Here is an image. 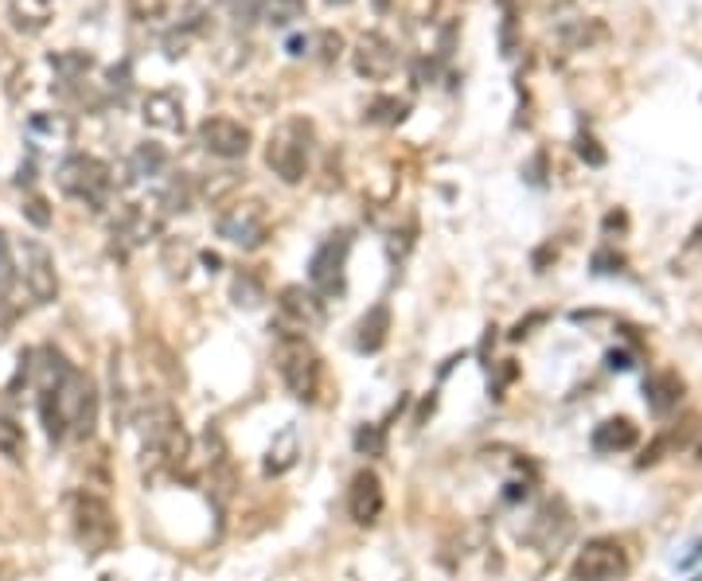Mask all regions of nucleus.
Wrapping results in <instances>:
<instances>
[{"label": "nucleus", "mask_w": 702, "mask_h": 581, "mask_svg": "<svg viewBox=\"0 0 702 581\" xmlns=\"http://www.w3.org/2000/svg\"><path fill=\"white\" fill-rule=\"evenodd\" d=\"M273 332V359H278V374L289 387L297 402H317L320 382H324V363H320L317 348L309 335L285 332V328H270Z\"/></svg>", "instance_id": "1"}, {"label": "nucleus", "mask_w": 702, "mask_h": 581, "mask_svg": "<svg viewBox=\"0 0 702 581\" xmlns=\"http://www.w3.org/2000/svg\"><path fill=\"white\" fill-rule=\"evenodd\" d=\"M141 425V449L144 457L160 464V469H180L192 453V438L184 430V418L172 402H152L149 410H141L137 418Z\"/></svg>", "instance_id": "2"}, {"label": "nucleus", "mask_w": 702, "mask_h": 581, "mask_svg": "<svg viewBox=\"0 0 702 581\" xmlns=\"http://www.w3.org/2000/svg\"><path fill=\"white\" fill-rule=\"evenodd\" d=\"M312 121L304 118H289L273 129L270 144H265V164H270L273 176H281V183H301L309 176V160H312Z\"/></svg>", "instance_id": "3"}, {"label": "nucleus", "mask_w": 702, "mask_h": 581, "mask_svg": "<svg viewBox=\"0 0 702 581\" xmlns=\"http://www.w3.org/2000/svg\"><path fill=\"white\" fill-rule=\"evenodd\" d=\"M56 183L63 196L87 203L90 211H106L110 208V191H113V176L110 168L98 157H87V152H71L63 164L56 168Z\"/></svg>", "instance_id": "4"}, {"label": "nucleus", "mask_w": 702, "mask_h": 581, "mask_svg": "<svg viewBox=\"0 0 702 581\" xmlns=\"http://www.w3.org/2000/svg\"><path fill=\"white\" fill-rule=\"evenodd\" d=\"M98 407H102V394H98V382L87 371L71 367L67 379L59 382V414L67 422V433L79 441H90L98 430Z\"/></svg>", "instance_id": "5"}, {"label": "nucleus", "mask_w": 702, "mask_h": 581, "mask_svg": "<svg viewBox=\"0 0 702 581\" xmlns=\"http://www.w3.org/2000/svg\"><path fill=\"white\" fill-rule=\"evenodd\" d=\"M348 254H351V231H335L312 250L309 258V289L320 301L343 297L348 289Z\"/></svg>", "instance_id": "6"}, {"label": "nucleus", "mask_w": 702, "mask_h": 581, "mask_svg": "<svg viewBox=\"0 0 702 581\" xmlns=\"http://www.w3.org/2000/svg\"><path fill=\"white\" fill-rule=\"evenodd\" d=\"M71 519H74V534H79V542L90 554H106L118 542V519H113V508L102 495L79 492L71 503Z\"/></svg>", "instance_id": "7"}, {"label": "nucleus", "mask_w": 702, "mask_h": 581, "mask_svg": "<svg viewBox=\"0 0 702 581\" xmlns=\"http://www.w3.org/2000/svg\"><path fill=\"white\" fill-rule=\"evenodd\" d=\"M632 558L624 542L616 539H590L578 550L574 565H570V581H621L629 578Z\"/></svg>", "instance_id": "8"}, {"label": "nucleus", "mask_w": 702, "mask_h": 581, "mask_svg": "<svg viewBox=\"0 0 702 581\" xmlns=\"http://www.w3.org/2000/svg\"><path fill=\"white\" fill-rule=\"evenodd\" d=\"M17 270L24 278V289L32 293L36 304H51L59 301V273H56V258L43 247L40 239H20L17 242Z\"/></svg>", "instance_id": "9"}, {"label": "nucleus", "mask_w": 702, "mask_h": 581, "mask_svg": "<svg viewBox=\"0 0 702 581\" xmlns=\"http://www.w3.org/2000/svg\"><path fill=\"white\" fill-rule=\"evenodd\" d=\"M215 231L219 239H227L231 247L258 250L265 242V234H270V223H265L262 203H234V208H227L223 216H219Z\"/></svg>", "instance_id": "10"}, {"label": "nucleus", "mask_w": 702, "mask_h": 581, "mask_svg": "<svg viewBox=\"0 0 702 581\" xmlns=\"http://www.w3.org/2000/svg\"><path fill=\"white\" fill-rule=\"evenodd\" d=\"M324 320V301H320L312 289L304 286H285L278 297V324L273 328H285V332H309Z\"/></svg>", "instance_id": "11"}, {"label": "nucleus", "mask_w": 702, "mask_h": 581, "mask_svg": "<svg viewBox=\"0 0 702 581\" xmlns=\"http://www.w3.org/2000/svg\"><path fill=\"white\" fill-rule=\"evenodd\" d=\"M570 534H574V515H570L566 500H546L543 508H539L531 531H526V542H535L546 554H559L570 542Z\"/></svg>", "instance_id": "12"}, {"label": "nucleus", "mask_w": 702, "mask_h": 581, "mask_svg": "<svg viewBox=\"0 0 702 581\" xmlns=\"http://www.w3.org/2000/svg\"><path fill=\"white\" fill-rule=\"evenodd\" d=\"M250 129L234 118H208L200 126V144L219 160H242L250 152Z\"/></svg>", "instance_id": "13"}, {"label": "nucleus", "mask_w": 702, "mask_h": 581, "mask_svg": "<svg viewBox=\"0 0 702 581\" xmlns=\"http://www.w3.org/2000/svg\"><path fill=\"white\" fill-rule=\"evenodd\" d=\"M383 508H387V495H383V480H379V472L360 469L355 477H351V488H348V515L355 519L360 527H371V523H379Z\"/></svg>", "instance_id": "14"}, {"label": "nucleus", "mask_w": 702, "mask_h": 581, "mask_svg": "<svg viewBox=\"0 0 702 581\" xmlns=\"http://www.w3.org/2000/svg\"><path fill=\"white\" fill-rule=\"evenodd\" d=\"M394 67H399V51H394V43L379 32L363 36L360 48H355V71H360L363 79H387Z\"/></svg>", "instance_id": "15"}, {"label": "nucleus", "mask_w": 702, "mask_h": 581, "mask_svg": "<svg viewBox=\"0 0 702 581\" xmlns=\"http://www.w3.org/2000/svg\"><path fill=\"white\" fill-rule=\"evenodd\" d=\"M387 340H391V304L379 301V304H371V309L360 317V324H355V351L379 355V351L387 348Z\"/></svg>", "instance_id": "16"}, {"label": "nucleus", "mask_w": 702, "mask_h": 581, "mask_svg": "<svg viewBox=\"0 0 702 581\" xmlns=\"http://www.w3.org/2000/svg\"><path fill=\"white\" fill-rule=\"evenodd\" d=\"M644 402L652 414L668 418L671 410H679V402H683V379H679L675 371H652L644 379Z\"/></svg>", "instance_id": "17"}, {"label": "nucleus", "mask_w": 702, "mask_h": 581, "mask_svg": "<svg viewBox=\"0 0 702 581\" xmlns=\"http://www.w3.org/2000/svg\"><path fill=\"white\" fill-rule=\"evenodd\" d=\"M640 441V430L632 418H609V422H601L598 430H593L590 445L593 453L601 457H613V453H629V449H636Z\"/></svg>", "instance_id": "18"}, {"label": "nucleus", "mask_w": 702, "mask_h": 581, "mask_svg": "<svg viewBox=\"0 0 702 581\" xmlns=\"http://www.w3.org/2000/svg\"><path fill=\"white\" fill-rule=\"evenodd\" d=\"M144 121L152 129H164V133H180L184 129V102L172 90H152L144 98Z\"/></svg>", "instance_id": "19"}, {"label": "nucleus", "mask_w": 702, "mask_h": 581, "mask_svg": "<svg viewBox=\"0 0 702 581\" xmlns=\"http://www.w3.org/2000/svg\"><path fill=\"white\" fill-rule=\"evenodd\" d=\"M297 457H301V445H297V430H281L278 441L270 445V453H265L262 472H265V477H285V472L297 464Z\"/></svg>", "instance_id": "20"}, {"label": "nucleus", "mask_w": 702, "mask_h": 581, "mask_svg": "<svg viewBox=\"0 0 702 581\" xmlns=\"http://www.w3.org/2000/svg\"><path fill=\"white\" fill-rule=\"evenodd\" d=\"M110 410H113V425H129L133 418V402H129V387H126V371H121V355L110 351Z\"/></svg>", "instance_id": "21"}, {"label": "nucleus", "mask_w": 702, "mask_h": 581, "mask_svg": "<svg viewBox=\"0 0 702 581\" xmlns=\"http://www.w3.org/2000/svg\"><path fill=\"white\" fill-rule=\"evenodd\" d=\"M0 457L9 464H24L28 461V433L17 418L0 414Z\"/></svg>", "instance_id": "22"}, {"label": "nucleus", "mask_w": 702, "mask_h": 581, "mask_svg": "<svg viewBox=\"0 0 702 581\" xmlns=\"http://www.w3.org/2000/svg\"><path fill=\"white\" fill-rule=\"evenodd\" d=\"M48 20H51L48 0H12V28H17V32L36 36V32H43Z\"/></svg>", "instance_id": "23"}, {"label": "nucleus", "mask_w": 702, "mask_h": 581, "mask_svg": "<svg viewBox=\"0 0 702 581\" xmlns=\"http://www.w3.org/2000/svg\"><path fill=\"white\" fill-rule=\"evenodd\" d=\"M304 0H258V17L270 20L273 28H289L293 20H301Z\"/></svg>", "instance_id": "24"}, {"label": "nucleus", "mask_w": 702, "mask_h": 581, "mask_svg": "<svg viewBox=\"0 0 702 581\" xmlns=\"http://www.w3.org/2000/svg\"><path fill=\"white\" fill-rule=\"evenodd\" d=\"M168 168V152L160 149V144L144 141L133 149V176H141V180H152V176H160Z\"/></svg>", "instance_id": "25"}, {"label": "nucleus", "mask_w": 702, "mask_h": 581, "mask_svg": "<svg viewBox=\"0 0 702 581\" xmlns=\"http://www.w3.org/2000/svg\"><path fill=\"white\" fill-rule=\"evenodd\" d=\"M231 301L239 304V309H258V304L265 301V289H262V281L254 278L250 270H242V273H234V281H231Z\"/></svg>", "instance_id": "26"}, {"label": "nucleus", "mask_w": 702, "mask_h": 581, "mask_svg": "<svg viewBox=\"0 0 702 581\" xmlns=\"http://www.w3.org/2000/svg\"><path fill=\"white\" fill-rule=\"evenodd\" d=\"M351 445H355L360 457H383L387 453V425L363 422L360 430H355V438H351Z\"/></svg>", "instance_id": "27"}, {"label": "nucleus", "mask_w": 702, "mask_h": 581, "mask_svg": "<svg viewBox=\"0 0 702 581\" xmlns=\"http://www.w3.org/2000/svg\"><path fill=\"white\" fill-rule=\"evenodd\" d=\"M51 67H56L67 82H79V79H87V71L94 67V59L82 56V51H63V56H51Z\"/></svg>", "instance_id": "28"}, {"label": "nucleus", "mask_w": 702, "mask_h": 581, "mask_svg": "<svg viewBox=\"0 0 702 581\" xmlns=\"http://www.w3.org/2000/svg\"><path fill=\"white\" fill-rule=\"evenodd\" d=\"M402 118H407V102H399V98H375L368 110L371 126H399Z\"/></svg>", "instance_id": "29"}, {"label": "nucleus", "mask_w": 702, "mask_h": 581, "mask_svg": "<svg viewBox=\"0 0 702 581\" xmlns=\"http://www.w3.org/2000/svg\"><path fill=\"white\" fill-rule=\"evenodd\" d=\"M164 211H188L192 208V180H188L184 172L180 176H172V183H168V191H164Z\"/></svg>", "instance_id": "30"}, {"label": "nucleus", "mask_w": 702, "mask_h": 581, "mask_svg": "<svg viewBox=\"0 0 702 581\" xmlns=\"http://www.w3.org/2000/svg\"><path fill=\"white\" fill-rule=\"evenodd\" d=\"M126 4L133 20H160L168 9V0H126Z\"/></svg>", "instance_id": "31"}, {"label": "nucleus", "mask_w": 702, "mask_h": 581, "mask_svg": "<svg viewBox=\"0 0 702 581\" xmlns=\"http://www.w3.org/2000/svg\"><path fill=\"white\" fill-rule=\"evenodd\" d=\"M12 281H17V262H4L0 266V312H4V304L12 297Z\"/></svg>", "instance_id": "32"}, {"label": "nucleus", "mask_w": 702, "mask_h": 581, "mask_svg": "<svg viewBox=\"0 0 702 581\" xmlns=\"http://www.w3.org/2000/svg\"><path fill=\"white\" fill-rule=\"evenodd\" d=\"M24 216L32 219L40 231H43V227H51V211H48V203H43V200H28L24 203Z\"/></svg>", "instance_id": "33"}, {"label": "nucleus", "mask_w": 702, "mask_h": 581, "mask_svg": "<svg viewBox=\"0 0 702 581\" xmlns=\"http://www.w3.org/2000/svg\"><path fill=\"white\" fill-rule=\"evenodd\" d=\"M578 152H582V160H590L593 168L605 164V152L598 149V141H593V137H578Z\"/></svg>", "instance_id": "34"}, {"label": "nucleus", "mask_w": 702, "mask_h": 581, "mask_svg": "<svg viewBox=\"0 0 702 581\" xmlns=\"http://www.w3.org/2000/svg\"><path fill=\"white\" fill-rule=\"evenodd\" d=\"M320 48H324V51H320V56H324V63H332V59L340 56L343 40L335 32H320Z\"/></svg>", "instance_id": "35"}, {"label": "nucleus", "mask_w": 702, "mask_h": 581, "mask_svg": "<svg viewBox=\"0 0 702 581\" xmlns=\"http://www.w3.org/2000/svg\"><path fill=\"white\" fill-rule=\"evenodd\" d=\"M285 48H289V56H293V59H301V56H309V51H312V40H309V36H289Z\"/></svg>", "instance_id": "36"}, {"label": "nucleus", "mask_w": 702, "mask_h": 581, "mask_svg": "<svg viewBox=\"0 0 702 581\" xmlns=\"http://www.w3.org/2000/svg\"><path fill=\"white\" fill-rule=\"evenodd\" d=\"M609 367H613V371H629L632 355H629V351H609Z\"/></svg>", "instance_id": "37"}, {"label": "nucleus", "mask_w": 702, "mask_h": 581, "mask_svg": "<svg viewBox=\"0 0 702 581\" xmlns=\"http://www.w3.org/2000/svg\"><path fill=\"white\" fill-rule=\"evenodd\" d=\"M609 266H621V258H613V254H605V250H601V254L593 258V270H598V273H609Z\"/></svg>", "instance_id": "38"}, {"label": "nucleus", "mask_w": 702, "mask_h": 581, "mask_svg": "<svg viewBox=\"0 0 702 581\" xmlns=\"http://www.w3.org/2000/svg\"><path fill=\"white\" fill-rule=\"evenodd\" d=\"M328 4H351V0H328Z\"/></svg>", "instance_id": "39"}, {"label": "nucleus", "mask_w": 702, "mask_h": 581, "mask_svg": "<svg viewBox=\"0 0 702 581\" xmlns=\"http://www.w3.org/2000/svg\"><path fill=\"white\" fill-rule=\"evenodd\" d=\"M694 453H699V461H702V441H699V449H694Z\"/></svg>", "instance_id": "40"}]
</instances>
